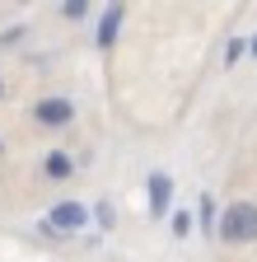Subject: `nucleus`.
<instances>
[{"instance_id": "1", "label": "nucleus", "mask_w": 257, "mask_h": 262, "mask_svg": "<svg viewBox=\"0 0 257 262\" xmlns=\"http://www.w3.org/2000/svg\"><path fill=\"white\" fill-rule=\"evenodd\" d=\"M220 239L224 244H252L257 239V202H234L220 215Z\"/></svg>"}, {"instance_id": "2", "label": "nucleus", "mask_w": 257, "mask_h": 262, "mask_svg": "<svg viewBox=\"0 0 257 262\" xmlns=\"http://www.w3.org/2000/svg\"><path fill=\"white\" fill-rule=\"evenodd\" d=\"M84 225H89V211H84L80 202H56V206H52V215H47L38 229H42L47 239H61V234H80Z\"/></svg>"}, {"instance_id": "3", "label": "nucleus", "mask_w": 257, "mask_h": 262, "mask_svg": "<svg viewBox=\"0 0 257 262\" xmlns=\"http://www.w3.org/2000/svg\"><path fill=\"white\" fill-rule=\"evenodd\" d=\"M71 117H75V103H71V98H61V94L33 103V122H38V126H66Z\"/></svg>"}, {"instance_id": "4", "label": "nucleus", "mask_w": 257, "mask_h": 262, "mask_svg": "<svg viewBox=\"0 0 257 262\" xmlns=\"http://www.w3.org/2000/svg\"><path fill=\"white\" fill-rule=\"evenodd\" d=\"M169 202H173V178L150 173V215H169Z\"/></svg>"}, {"instance_id": "5", "label": "nucleus", "mask_w": 257, "mask_h": 262, "mask_svg": "<svg viewBox=\"0 0 257 262\" xmlns=\"http://www.w3.org/2000/svg\"><path fill=\"white\" fill-rule=\"evenodd\" d=\"M122 19H126V5H108V10H103V19H99V47H112V42H117Z\"/></svg>"}, {"instance_id": "6", "label": "nucleus", "mask_w": 257, "mask_h": 262, "mask_svg": "<svg viewBox=\"0 0 257 262\" xmlns=\"http://www.w3.org/2000/svg\"><path fill=\"white\" fill-rule=\"evenodd\" d=\"M42 169H47V178H71V173H75V159H71V155H61V150H52Z\"/></svg>"}, {"instance_id": "7", "label": "nucleus", "mask_w": 257, "mask_h": 262, "mask_svg": "<svg viewBox=\"0 0 257 262\" xmlns=\"http://www.w3.org/2000/svg\"><path fill=\"white\" fill-rule=\"evenodd\" d=\"M197 220H201V229H206V234L215 229V196H211V192L201 196V206H197Z\"/></svg>"}, {"instance_id": "8", "label": "nucleus", "mask_w": 257, "mask_h": 262, "mask_svg": "<svg viewBox=\"0 0 257 262\" xmlns=\"http://www.w3.org/2000/svg\"><path fill=\"white\" fill-rule=\"evenodd\" d=\"M192 234V215L187 211H173V239H187Z\"/></svg>"}, {"instance_id": "9", "label": "nucleus", "mask_w": 257, "mask_h": 262, "mask_svg": "<svg viewBox=\"0 0 257 262\" xmlns=\"http://www.w3.org/2000/svg\"><path fill=\"white\" fill-rule=\"evenodd\" d=\"M94 220H99L103 229H112V220H117V211H112V202H99V206H94Z\"/></svg>"}, {"instance_id": "10", "label": "nucleus", "mask_w": 257, "mask_h": 262, "mask_svg": "<svg viewBox=\"0 0 257 262\" xmlns=\"http://www.w3.org/2000/svg\"><path fill=\"white\" fill-rule=\"evenodd\" d=\"M61 14H66V19H84L89 5H84V0H66V5H61Z\"/></svg>"}, {"instance_id": "11", "label": "nucleus", "mask_w": 257, "mask_h": 262, "mask_svg": "<svg viewBox=\"0 0 257 262\" xmlns=\"http://www.w3.org/2000/svg\"><path fill=\"white\" fill-rule=\"evenodd\" d=\"M243 47H248V42H243V38H234V42H229V47H224V61H229V66H234V61H239V56H243Z\"/></svg>"}, {"instance_id": "12", "label": "nucleus", "mask_w": 257, "mask_h": 262, "mask_svg": "<svg viewBox=\"0 0 257 262\" xmlns=\"http://www.w3.org/2000/svg\"><path fill=\"white\" fill-rule=\"evenodd\" d=\"M248 52H252V56H257V33H252V42H248Z\"/></svg>"}, {"instance_id": "13", "label": "nucleus", "mask_w": 257, "mask_h": 262, "mask_svg": "<svg viewBox=\"0 0 257 262\" xmlns=\"http://www.w3.org/2000/svg\"><path fill=\"white\" fill-rule=\"evenodd\" d=\"M0 94H5V89H0Z\"/></svg>"}]
</instances>
